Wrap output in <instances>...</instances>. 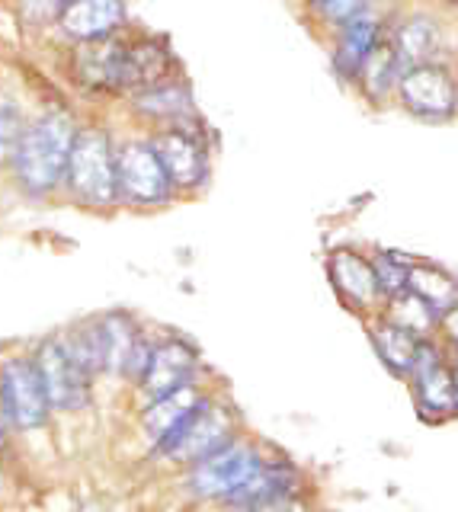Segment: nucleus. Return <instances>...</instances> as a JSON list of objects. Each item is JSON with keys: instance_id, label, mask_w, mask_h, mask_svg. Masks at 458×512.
I'll return each mask as SVG.
<instances>
[{"instance_id": "f257e3e1", "label": "nucleus", "mask_w": 458, "mask_h": 512, "mask_svg": "<svg viewBox=\"0 0 458 512\" xmlns=\"http://www.w3.org/2000/svg\"><path fill=\"white\" fill-rule=\"evenodd\" d=\"M77 119L71 109H45L26 122L17 151L7 167L10 183L29 202H45L49 196L65 192V173L71 148L77 138Z\"/></svg>"}, {"instance_id": "f03ea898", "label": "nucleus", "mask_w": 458, "mask_h": 512, "mask_svg": "<svg viewBox=\"0 0 458 512\" xmlns=\"http://www.w3.org/2000/svg\"><path fill=\"white\" fill-rule=\"evenodd\" d=\"M65 196L87 212H109L119 205L116 141L103 125L77 128L65 173Z\"/></svg>"}, {"instance_id": "7ed1b4c3", "label": "nucleus", "mask_w": 458, "mask_h": 512, "mask_svg": "<svg viewBox=\"0 0 458 512\" xmlns=\"http://www.w3.org/2000/svg\"><path fill=\"white\" fill-rule=\"evenodd\" d=\"M0 407H4L17 436L29 439L39 436V432H49L55 410L39 378L33 349L0 356Z\"/></svg>"}, {"instance_id": "20e7f679", "label": "nucleus", "mask_w": 458, "mask_h": 512, "mask_svg": "<svg viewBox=\"0 0 458 512\" xmlns=\"http://www.w3.org/2000/svg\"><path fill=\"white\" fill-rule=\"evenodd\" d=\"M116 186H119V205L138 208V212L164 208L177 196L151 138L116 141Z\"/></svg>"}, {"instance_id": "39448f33", "label": "nucleus", "mask_w": 458, "mask_h": 512, "mask_svg": "<svg viewBox=\"0 0 458 512\" xmlns=\"http://www.w3.org/2000/svg\"><path fill=\"white\" fill-rule=\"evenodd\" d=\"M231 439H234V413L225 404H218L215 397H205L177 429L167 432V436L151 448V452L154 458L189 468L193 461L212 455L215 448H221Z\"/></svg>"}, {"instance_id": "423d86ee", "label": "nucleus", "mask_w": 458, "mask_h": 512, "mask_svg": "<svg viewBox=\"0 0 458 512\" xmlns=\"http://www.w3.org/2000/svg\"><path fill=\"white\" fill-rule=\"evenodd\" d=\"M33 359L39 368V378L49 394V404L55 416H71L90 407L93 400V378L74 362L71 349L61 333H49L33 346Z\"/></svg>"}, {"instance_id": "0eeeda50", "label": "nucleus", "mask_w": 458, "mask_h": 512, "mask_svg": "<svg viewBox=\"0 0 458 512\" xmlns=\"http://www.w3.org/2000/svg\"><path fill=\"white\" fill-rule=\"evenodd\" d=\"M263 461L266 458L260 455V448L254 442L234 436L231 442L215 448L212 455H205V458L189 464L186 468V490L193 493L196 500L221 503L228 493L238 490Z\"/></svg>"}, {"instance_id": "6e6552de", "label": "nucleus", "mask_w": 458, "mask_h": 512, "mask_svg": "<svg viewBox=\"0 0 458 512\" xmlns=\"http://www.w3.org/2000/svg\"><path fill=\"white\" fill-rule=\"evenodd\" d=\"M151 144L170 176L173 192H196L209 180V148L193 122L164 125L151 135Z\"/></svg>"}, {"instance_id": "1a4fd4ad", "label": "nucleus", "mask_w": 458, "mask_h": 512, "mask_svg": "<svg viewBox=\"0 0 458 512\" xmlns=\"http://www.w3.org/2000/svg\"><path fill=\"white\" fill-rule=\"evenodd\" d=\"M125 42L119 32L87 42H71V61L68 71L74 84L87 93H109L122 96V58H125Z\"/></svg>"}, {"instance_id": "9d476101", "label": "nucleus", "mask_w": 458, "mask_h": 512, "mask_svg": "<svg viewBox=\"0 0 458 512\" xmlns=\"http://www.w3.org/2000/svg\"><path fill=\"white\" fill-rule=\"evenodd\" d=\"M298 490H302V474H298L295 464L286 458H276V461L266 458L238 490L221 500V506L231 512H266L276 503L295 496Z\"/></svg>"}, {"instance_id": "9b49d317", "label": "nucleus", "mask_w": 458, "mask_h": 512, "mask_svg": "<svg viewBox=\"0 0 458 512\" xmlns=\"http://www.w3.org/2000/svg\"><path fill=\"white\" fill-rule=\"evenodd\" d=\"M401 103L423 119H446L455 112L458 103V87L455 80L436 68V64H417L407 68L398 80Z\"/></svg>"}, {"instance_id": "f8f14e48", "label": "nucleus", "mask_w": 458, "mask_h": 512, "mask_svg": "<svg viewBox=\"0 0 458 512\" xmlns=\"http://www.w3.org/2000/svg\"><path fill=\"white\" fill-rule=\"evenodd\" d=\"M199 372V352L193 343L180 340V336H170V340L154 343V356L145 378H141L138 391L145 394V400L164 397L170 391L183 388V384L196 381Z\"/></svg>"}, {"instance_id": "ddd939ff", "label": "nucleus", "mask_w": 458, "mask_h": 512, "mask_svg": "<svg viewBox=\"0 0 458 512\" xmlns=\"http://www.w3.org/2000/svg\"><path fill=\"white\" fill-rule=\"evenodd\" d=\"M125 26V0H71L58 13L55 32L68 42H87L113 36Z\"/></svg>"}, {"instance_id": "4468645a", "label": "nucleus", "mask_w": 458, "mask_h": 512, "mask_svg": "<svg viewBox=\"0 0 458 512\" xmlns=\"http://www.w3.org/2000/svg\"><path fill=\"white\" fill-rule=\"evenodd\" d=\"M410 378H414L417 407L426 416H446L455 410V372L442 362V356L430 343L420 340V352Z\"/></svg>"}, {"instance_id": "2eb2a0df", "label": "nucleus", "mask_w": 458, "mask_h": 512, "mask_svg": "<svg viewBox=\"0 0 458 512\" xmlns=\"http://www.w3.org/2000/svg\"><path fill=\"white\" fill-rule=\"evenodd\" d=\"M173 58L161 39H129L122 58V96L141 93L170 77Z\"/></svg>"}, {"instance_id": "dca6fc26", "label": "nucleus", "mask_w": 458, "mask_h": 512, "mask_svg": "<svg viewBox=\"0 0 458 512\" xmlns=\"http://www.w3.org/2000/svg\"><path fill=\"white\" fill-rule=\"evenodd\" d=\"M209 397L196 381L183 384V388L170 391L164 397H154L148 400V407L141 410V432H145V439L151 442V448L161 442L167 432L177 429L189 413H193L202 400Z\"/></svg>"}, {"instance_id": "f3484780", "label": "nucleus", "mask_w": 458, "mask_h": 512, "mask_svg": "<svg viewBox=\"0 0 458 512\" xmlns=\"http://www.w3.org/2000/svg\"><path fill=\"white\" fill-rule=\"evenodd\" d=\"M135 100V109L145 112V116L157 119L164 125H186L193 122V96H189V87L177 77H167L161 84H154L148 90H141L132 96Z\"/></svg>"}, {"instance_id": "a211bd4d", "label": "nucleus", "mask_w": 458, "mask_h": 512, "mask_svg": "<svg viewBox=\"0 0 458 512\" xmlns=\"http://www.w3.org/2000/svg\"><path fill=\"white\" fill-rule=\"evenodd\" d=\"M330 279H334L337 292L346 301L359 304V308H366V304H372L378 295H382L375 266L369 260H362V256L353 250H337L330 256Z\"/></svg>"}, {"instance_id": "6ab92c4d", "label": "nucleus", "mask_w": 458, "mask_h": 512, "mask_svg": "<svg viewBox=\"0 0 458 512\" xmlns=\"http://www.w3.org/2000/svg\"><path fill=\"white\" fill-rule=\"evenodd\" d=\"M97 330H100V346H103V375L122 378L125 362H129L141 336L138 324L125 311H109L97 317Z\"/></svg>"}, {"instance_id": "aec40b11", "label": "nucleus", "mask_w": 458, "mask_h": 512, "mask_svg": "<svg viewBox=\"0 0 458 512\" xmlns=\"http://www.w3.org/2000/svg\"><path fill=\"white\" fill-rule=\"evenodd\" d=\"M375 42H378V23H375V16L362 10L350 23H343V36L337 45V71L346 77H356Z\"/></svg>"}, {"instance_id": "412c9836", "label": "nucleus", "mask_w": 458, "mask_h": 512, "mask_svg": "<svg viewBox=\"0 0 458 512\" xmlns=\"http://www.w3.org/2000/svg\"><path fill=\"white\" fill-rule=\"evenodd\" d=\"M372 343L378 349V356H382V362L391 368L394 375L414 372V362H417V352H420L417 333H410L398 324H391V320H385V324H378L372 330Z\"/></svg>"}, {"instance_id": "4be33fe9", "label": "nucleus", "mask_w": 458, "mask_h": 512, "mask_svg": "<svg viewBox=\"0 0 458 512\" xmlns=\"http://www.w3.org/2000/svg\"><path fill=\"white\" fill-rule=\"evenodd\" d=\"M407 288L414 295H420L436 314H442L458 301V282L452 276H446V272L433 269V266H410Z\"/></svg>"}, {"instance_id": "5701e85b", "label": "nucleus", "mask_w": 458, "mask_h": 512, "mask_svg": "<svg viewBox=\"0 0 458 512\" xmlns=\"http://www.w3.org/2000/svg\"><path fill=\"white\" fill-rule=\"evenodd\" d=\"M65 343L71 349L74 362L84 368V372L97 381L103 375V346H100V330H97V317L90 320H77L68 330H61Z\"/></svg>"}, {"instance_id": "b1692460", "label": "nucleus", "mask_w": 458, "mask_h": 512, "mask_svg": "<svg viewBox=\"0 0 458 512\" xmlns=\"http://www.w3.org/2000/svg\"><path fill=\"white\" fill-rule=\"evenodd\" d=\"M394 52H398L401 68H417V64H430V55L436 52V26L430 20H410L401 26L398 39H394Z\"/></svg>"}, {"instance_id": "393cba45", "label": "nucleus", "mask_w": 458, "mask_h": 512, "mask_svg": "<svg viewBox=\"0 0 458 512\" xmlns=\"http://www.w3.org/2000/svg\"><path fill=\"white\" fill-rule=\"evenodd\" d=\"M398 71H401V61H398V52H394V42H375L366 61H362L359 77L372 96H382L388 93L394 80H401Z\"/></svg>"}, {"instance_id": "a878e982", "label": "nucleus", "mask_w": 458, "mask_h": 512, "mask_svg": "<svg viewBox=\"0 0 458 512\" xmlns=\"http://www.w3.org/2000/svg\"><path fill=\"white\" fill-rule=\"evenodd\" d=\"M388 320H391V324L404 327V330H410V333L423 336L439 320V314L420 295H414L410 288H404V292L391 295V314H388Z\"/></svg>"}, {"instance_id": "bb28decb", "label": "nucleus", "mask_w": 458, "mask_h": 512, "mask_svg": "<svg viewBox=\"0 0 458 512\" xmlns=\"http://www.w3.org/2000/svg\"><path fill=\"white\" fill-rule=\"evenodd\" d=\"M26 122H29V116H26V109L17 103V96L0 93V173H7Z\"/></svg>"}, {"instance_id": "cd10ccee", "label": "nucleus", "mask_w": 458, "mask_h": 512, "mask_svg": "<svg viewBox=\"0 0 458 512\" xmlns=\"http://www.w3.org/2000/svg\"><path fill=\"white\" fill-rule=\"evenodd\" d=\"M375 276H378V288H382V295H398L407 288V276H410V266L401 260V256L394 253H382L375 260Z\"/></svg>"}, {"instance_id": "c85d7f7f", "label": "nucleus", "mask_w": 458, "mask_h": 512, "mask_svg": "<svg viewBox=\"0 0 458 512\" xmlns=\"http://www.w3.org/2000/svg\"><path fill=\"white\" fill-rule=\"evenodd\" d=\"M311 4H314V13H318L324 23H334V26L350 23L353 16H359L362 10H366V0H311Z\"/></svg>"}, {"instance_id": "c756f323", "label": "nucleus", "mask_w": 458, "mask_h": 512, "mask_svg": "<svg viewBox=\"0 0 458 512\" xmlns=\"http://www.w3.org/2000/svg\"><path fill=\"white\" fill-rule=\"evenodd\" d=\"M20 4V13L26 23L33 26H55L58 13L65 10L71 0H17Z\"/></svg>"}, {"instance_id": "7c9ffc66", "label": "nucleus", "mask_w": 458, "mask_h": 512, "mask_svg": "<svg viewBox=\"0 0 458 512\" xmlns=\"http://www.w3.org/2000/svg\"><path fill=\"white\" fill-rule=\"evenodd\" d=\"M439 324H442V330H446L449 340L458 346V301L452 304V308H446V311L439 314Z\"/></svg>"}, {"instance_id": "2f4dec72", "label": "nucleus", "mask_w": 458, "mask_h": 512, "mask_svg": "<svg viewBox=\"0 0 458 512\" xmlns=\"http://www.w3.org/2000/svg\"><path fill=\"white\" fill-rule=\"evenodd\" d=\"M266 512H311L308 506H305V500L302 496H289V500H282V503H276L273 509H266Z\"/></svg>"}, {"instance_id": "473e14b6", "label": "nucleus", "mask_w": 458, "mask_h": 512, "mask_svg": "<svg viewBox=\"0 0 458 512\" xmlns=\"http://www.w3.org/2000/svg\"><path fill=\"white\" fill-rule=\"evenodd\" d=\"M10 439H13V426H10V420H7V413H4V407H0V452L10 445Z\"/></svg>"}, {"instance_id": "72a5a7b5", "label": "nucleus", "mask_w": 458, "mask_h": 512, "mask_svg": "<svg viewBox=\"0 0 458 512\" xmlns=\"http://www.w3.org/2000/svg\"><path fill=\"white\" fill-rule=\"evenodd\" d=\"M74 512H109L103 503H97V500H87V503H81V506H77Z\"/></svg>"}, {"instance_id": "f704fd0d", "label": "nucleus", "mask_w": 458, "mask_h": 512, "mask_svg": "<svg viewBox=\"0 0 458 512\" xmlns=\"http://www.w3.org/2000/svg\"><path fill=\"white\" fill-rule=\"evenodd\" d=\"M455 410H458V368H455Z\"/></svg>"}, {"instance_id": "c9c22d12", "label": "nucleus", "mask_w": 458, "mask_h": 512, "mask_svg": "<svg viewBox=\"0 0 458 512\" xmlns=\"http://www.w3.org/2000/svg\"><path fill=\"white\" fill-rule=\"evenodd\" d=\"M0 496H4V480H0Z\"/></svg>"}, {"instance_id": "e433bc0d", "label": "nucleus", "mask_w": 458, "mask_h": 512, "mask_svg": "<svg viewBox=\"0 0 458 512\" xmlns=\"http://www.w3.org/2000/svg\"><path fill=\"white\" fill-rule=\"evenodd\" d=\"M452 4H458V0H452Z\"/></svg>"}]
</instances>
